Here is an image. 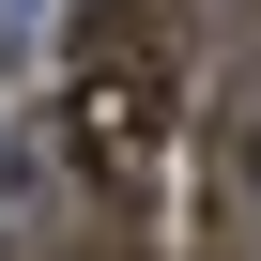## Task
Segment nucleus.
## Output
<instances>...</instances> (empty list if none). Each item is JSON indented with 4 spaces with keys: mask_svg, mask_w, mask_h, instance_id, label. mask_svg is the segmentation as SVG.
<instances>
[{
    "mask_svg": "<svg viewBox=\"0 0 261 261\" xmlns=\"http://www.w3.org/2000/svg\"><path fill=\"white\" fill-rule=\"evenodd\" d=\"M185 261H261V62H230V92L200 108V215Z\"/></svg>",
    "mask_w": 261,
    "mask_h": 261,
    "instance_id": "nucleus-2",
    "label": "nucleus"
},
{
    "mask_svg": "<svg viewBox=\"0 0 261 261\" xmlns=\"http://www.w3.org/2000/svg\"><path fill=\"white\" fill-rule=\"evenodd\" d=\"M169 139H185V0H77L46 154L77 185H108V200H154Z\"/></svg>",
    "mask_w": 261,
    "mask_h": 261,
    "instance_id": "nucleus-1",
    "label": "nucleus"
},
{
    "mask_svg": "<svg viewBox=\"0 0 261 261\" xmlns=\"http://www.w3.org/2000/svg\"><path fill=\"white\" fill-rule=\"evenodd\" d=\"M16 261H154V200H108L31 139L16 154Z\"/></svg>",
    "mask_w": 261,
    "mask_h": 261,
    "instance_id": "nucleus-3",
    "label": "nucleus"
}]
</instances>
